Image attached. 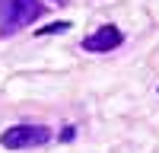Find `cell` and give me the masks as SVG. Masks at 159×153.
Masks as SVG:
<instances>
[{
	"label": "cell",
	"mask_w": 159,
	"mask_h": 153,
	"mask_svg": "<svg viewBox=\"0 0 159 153\" xmlns=\"http://www.w3.org/2000/svg\"><path fill=\"white\" fill-rule=\"evenodd\" d=\"M42 16L38 0H0V35H13Z\"/></svg>",
	"instance_id": "1"
},
{
	"label": "cell",
	"mask_w": 159,
	"mask_h": 153,
	"mask_svg": "<svg viewBox=\"0 0 159 153\" xmlns=\"http://www.w3.org/2000/svg\"><path fill=\"white\" fill-rule=\"evenodd\" d=\"M51 140V131L42 124H16L0 134V144L7 150H25V147H42Z\"/></svg>",
	"instance_id": "2"
},
{
	"label": "cell",
	"mask_w": 159,
	"mask_h": 153,
	"mask_svg": "<svg viewBox=\"0 0 159 153\" xmlns=\"http://www.w3.org/2000/svg\"><path fill=\"white\" fill-rule=\"evenodd\" d=\"M124 42V35L118 26H102V29H96L92 35L83 38V51H92V54H105V51H111Z\"/></svg>",
	"instance_id": "3"
},
{
	"label": "cell",
	"mask_w": 159,
	"mask_h": 153,
	"mask_svg": "<svg viewBox=\"0 0 159 153\" xmlns=\"http://www.w3.org/2000/svg\"><path fill=\"white\" fill-rule=\"evenodd\" d=\"M67 29H70V22H51L45 29H38V35H54V32H67Z\"/></svg>",
	"instance_id": "4"
}]
</instances>
